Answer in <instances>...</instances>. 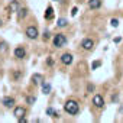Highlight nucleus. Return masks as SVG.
Returning <instances> with one entry per match:
<instances>
[{"label":"nucleus","instance_id":"nucleus-15","mask_svg":"<svg viewBox=\"0 0 123 123\" xmlns=\"http://www.w3.org/2000/svg\"><path fill=\"white\" fill-rule=\"evenodd\" d=\"M54 18V9L49 6V7H46V12H45V19H52Z\"/></svg>","mask_w":123,"mask_h":123},{"label":"nucleus","instance_id":"nucleus-1","mask_svg":"<svg viewBox=\"0 0 123 123\" xmlns=\"http://www.w3.org/2000/svg\"><path fill=\"white\" fill-rule=\"evenodd\" d=\"M64 110H65L68 114L75 116V114H78V111H80V104H78L77 100H67L65 104H64Z\"/></svg>","mask_w":123,"mask_h":123},{"label":"nucleus","instance_id":"nucleus-13","mask_svg":"<svg viewBox=\"0 0 123 123\" xmlns=\"http://www.w3.org/2000/svg\"><path fill=\"white\" fill-rule=\"evenodd\" d=\"M28 12H29V10H28L26 7L19 9V10H18V19H19V20H23V19L28 16Z\"/></svg>","mask_w":123,"mask_h":123},{"label":"nucleus","instance_id":"nucleus-7","mask_svg":"<svg viewBox=\"0 0 123 123\" xmlns=\"http://www.w3.org/2000/svg\"><path fill=\"white\" fill-rule=\"evenodd\" d=\"M13 114H15L16 119L25 117V116H26V109H25L23 106H16V107L13 109Z\"/></svg>","mask_w":123,"mask_h":123},{"label":"nucleus","instance_id":"nucleus-24","mask_svg":"<svg viewBox=\"0 0 123 123\" xmlns=\"http://www.w3.org/2000/svg\"><path fill=\"white\" fill-rule=\"evenodd\" d=\"M77 12H78V9H77V7H73V9H71V15H73V16H75V15H77Z\"/></svg>","mask_w":123,"mask_h":123},{"label":"nucleus","instance_id":"nucleus-25","mask_svg":"<svg viewBox=\"0 0 123 123\" xmlns=\"http://www.w3.org/2000/svg\"><path fill=\"white\" fill-rule=\"evenodd\" d=\"M20 123H26V117H20V119H18Z\"/></svg>","mask_w":123,"mask_h":123},{"label":"nucleus","instance_id":"nucleus-6","mask_svg":"<svg viewBox=\"0 0 123 123\" xmlns=\"http://www.w3.org/2000/svg\"><path fill=\"white\" fill-rule=\"evenodd\" d=\"M91 101H93V104H94L97 109H103V107H104V98H103L101 94H94Z\"/></svg>","mask_w":123,"mask_h":123},{"label":"nucleus","instance_id":"nucleus-19","mask_svg":"<svg viewBox=\"0 0 123 123\" xmlns=\"http://www.w3.org/2000/svg\"><path fill=\"white\" fill-rule=\"evenodd\" d=\"M101 65V61H94V62L91 64V70H96V68H98Z\"/></svg>","mask_w":123,"mask_h":123},{"label":"nucleus","instance_id":"nucleus-14","mask_svg":"<svg viewBox=\"0 0 123 123\" xmlns=\"http://www.w3.org/2000/svg\"><path fill=\"white\" fill-rule=\"evenodd\" d=\"M68 25V20L65 19V18H61V19H58V22H56V26L58 28H65Z\"/></svg>","mask_w":123,"mask_h":123},{"label":"nucleus","instance_id":"nucleus-5","mask_svg":"<svg viewBox=\"0 0 123 123\" xmlns=\"http://www.w3.org/2000/svg\"><path fill=\"white\" fill-rule=\"evenodd\" d=\"M81 48H83L84 51H91V49L94 48V41H93L91 38H84V39L81 41Z\"/></svg>","mask_w":123,"mask_h":123},{"label":"nucleus","instance_id":"nucleus-11","mask_svg":"<svg viewBox=\"0 0 123 123\" xmlns=\"http://www.w3.org/2000/svg\"><path fill=\"white\" fill-rule=\"evenodd\" d=\"M32 83L35 84V86H39V84H42L43 83V75L42 74H39V73H36V74H33L32 75Z\"/></svg>","mask_w":123,"mask_h":123},{"label":"nucleus","instance_id":"nucleus-9","mask_svg":"<svg viewBox=\"0 0 123 123\" xmlns=\"http://www.w3.org/2000/svg\"><path fill=\"white\" fill-rule=\"evenodd\" d=\"M20 9V3H19V0H12V2L9 3L7 6V10L12 12V13H18V10Z\"/></svg>","mask_w":123,"mask_h":123},{"label":"nucleus","instance_id":"nucleus-4","mask_svg":"<svg viewBox=\"0 0 123 123\" xmlns=\"http://www.w3.org/2000/svg\"><path fill=\"white\" fill-rule=\"evenodd\" d=\"M59 61H61V64L62 65H71L73 64V61H74V56L70 54V52H65L59 56Z\"/></svg>","mask_w":123,"mask_h":123},{"label":"nucleus","instance_id":"nucleus-8","mask_svg":"<svg viewBox=\"0 0 123 123\" xmlns=\"http://www.w3.org/2000/svg\"><path fill=\"white\" fill-rule=\"evenodd\" d=\"M13 54H15V58H18V59H23V58L26 56V49H25L23 46H16L15 51H13Z\"/></svg>","mask_w":123,"mask_h":123},{"label":"nucleus","instance_id":"nucleus-12","mask_svg":"<svg viewBox=\"0 0 123 123\" xmlns=\"http://www.w3.org/2000/svg\"><path fill=\"white\" fill-rule=\"evenodd\" d=\"M88 7L91 10H97L101 7V0H88Z\"/></svg>","mask_w":123,"mask_h":123},{"label":"nucleus","instance_id":"nucleus-26","mask_svg":"<svg viewBox=\"0 0 123 123\" xmlns=\"http://www.w3.org/2000/svg\"><path fill=\"white\" fill-rule=\"evenodd\" d=\"M120 41H122V38H114V42H116V43H119Z\"/></svg>","mask_w":123,"mask_h":123},{"label":"nucleus","instance_id":"nucleus-10","mask_svg":"<svg viewBox=\"0 0 123 123\" xmlns=\"http://www.w3.org/2000/svg\"><path fill=\"white\" fill-rule=\"evenodd\" d=\"M2 103H3L5 107H7V109H12V107H15V104H16L15 98H13V97H9V96L3 97V98H2Z\"/></svg>","mask_w":123,"mask_h":123},{"label":"nucleus","instance_id":"nucleus-18","mask_svg":"<svg viewBox=\"0 0 123 123\" xmlns=\"http://www.w3.org/2000/svg\"><path fill=\"white\" fill-rule=\"evenodd\" d=\"M7 51V43L6 42H0V52H6Z\"/></svg>","mask_w":123,"mask_h":123},{"label":"nucleus","instance_id":"nucleus-17","mask_svg":"<svg viewBox=\"0 0 123 123\" xmlns=\"http://www.w3.org/2000/svg\"><path fill=\"white\" fill-rule=\"evenodd\" d=\"M46 114H49V116H54V117H56V116H58L52 107H48V109H46Z\"/></svg>","mask_w":123,"mask_h":123},{"label":"nucleus","instance_id":"nucleus-27","mask_svg":"<svg viewBox=\"0 0 123 123\" xmlns=\"http://www.w3.org/2000/svg\"><path fill=\"white\" fill-rule=\"evenodd\" d=\"M43 38H45V39H48V38H49V33H48V32H45V35H43Z\"/></svg>","mask_w":123,"mask_h":123},{"label":"nucleus","instance_id":"nucleus-20","mask_svg":"<svg viewBox=\"0 0 123 123\" xmlns=\"http://www.w3.org/2000/svg\"><path fill=\"white\" fill-rule=\"evenodd\" d=\"M87 93H94V84H91V83L87 84Z\"/></svg>","mask_w":123,"mask_h":123},{"label":"nucleus","instance_id":"nucleus-3","mask_svg":"<svg viewBox=\"0 0 123 123\" xmlns=\"http://www.w3.org/2000/svg\"><path fill=\"white\" fill-rule=\"evenodd\" d=\"M25 35H26V38H29V39H36V38L39 36V32H38L36 26H28L26 31H25Z\"/></svg>","mask_w":123,"mask_h":123},{"label":"nucleus","instance_id":"nucleus-2","mask_svg":"<svg viewBox=\"0 0 123 123\" xmlns=\"http://www.w3.org/2000/svg\"><path fill=\"white\" fill-rule=\"evenodd\" d=\"M52 45L54 48H62L67 45V36L64 33H56L52 39Z\"/></svg>","mask_w":123,"mask_h":123},{"label":"nucleus","instance_id":"nucleus-16","mask_svg":"<svg viewBox=\"0 0 123 123\" xmlns=\"http://www.w3.org/2000/svg\"><path fill=\"white\" fill-rule=\"evenodd\" d=\"M49 91H51V84L49 83H42V93L49 94Z\"/></svg>","mask_w":123,"mask_h":123},{"label":"nucleus","instance_id":"nucleus-22","mask_svg":"<svg viewBox=\"0 0 123 123\" xmlns=\"http://www.w3.org/2000/svg\"><path fill=\"white\" fill-rule=\"evenodd\" d=\"M46 65H49V67H52V65H54V59H52L51 56H48V58H46Z\"/></svg>","mask_w":123,"mask_h":123},{"label":"nucleus","instance_id":"nucleus-23","mask_svg":"<svg viewBox=\"0 0 123 123\" xmlns=\"http://www.w3.org/2000/svg\"><path fill=\"white\" fill-rule=\"evenodd\" d=\"M26 103H28V104L35 103V97H26Z\"/></svg>","mask_w":123,"mask_h":123},{"label":"nucleus","instance_id":"nucleus-21","mask_svg":"<svg viewBox=\"0 0 123 123\" xmlns=\"http://www.w3.org/2000/svg\"><path fill=\"white\" fill-rule=\"evenodd\" d=\"M110 23H111V26H113V28H117V26H119V20H117V19H111V20H110Z\"/></svg>","mask_w":123,"mask_h":123}]
</instances>
